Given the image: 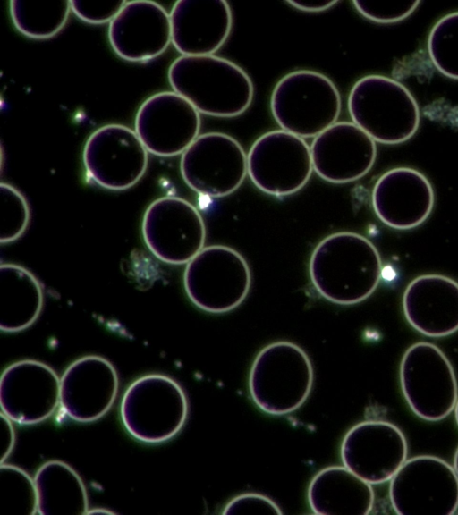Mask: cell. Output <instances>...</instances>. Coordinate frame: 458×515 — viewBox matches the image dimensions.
<instances>
[{
  "mask_svg": "<svg viewBox=\"0 0 458 515\" xmlns=\"http://www.w3.org/2000/svg\"><path fill=\"white\" fill-rule=\"evenodd\" d=\"M309 272L314 288L324 299L352 305L375 291L381 279L382 261L369 239L352 232H338L315 247Z\"/></svg>",
  "mask_w": 458,
  "mask_h": 515,
  "instance_id": "1",
  "label": "cell"
},
{
  "mask_svg": "<svg viewBox=\"0 0 458 515\" xmlns=\"http://www.w3.org/2000/svg\"><path fill=\"white\" fill-rule=\"evenodd\" d=\"M168 80L174 92L211 116H238L253 99L249 75L234 63L213 55L176 58L168 69Z\"/></svg>",
  "mask_w": 458,
  "mask_h": 515,
  "instance_id": "2",
  "label": "cell"
},
{
  "mask_svg": "<svg viewBox=\"0 0 458 515\" xmlns=\"http://www.w3.org/2000/svg\"><path fill=\"white\" fill-rule=\"evenodd\" d=\"M313 379V367L306 352L295 343L280 341L258 353L248 384L250 397L261 410L283 416L305 402Z\"/></svg>",
  "mask_w": 458,
  "mask_h": 515,
  "instance_id": "3",
  "label": "cell"
},
{
  "mask_svg": "<svg viewBox=\"0 0 458 515\" xmlns=\"http://www.w3.org/2000/svg\"><path fill=\"white\" fill-rule=\"evenodd\" d=\"M348 110L353 123L375 141L398 144L418 130V104L400 82L381 75H368L352 88Z\"/></svg>",
  "mask_w": 458,
  "mask_h": 515,
  "instance_id": "4",
  "label": "cell"
},
{
  "mask_svg": "<svg viewBox=\"0 0 458 515\" xmlns=\"http://www.w3.org/2000/svg\"><path fill=\"white\" fill-rule=\"evenodd\" d=\"M188 399L172 377L149 374L134 380L125 390L120 405L123 426L135 439L159 443L173 438L184 426Z\"/></svg>",
  "mask_w": 458,
  "mask_h": 515,
  "instance_id": "5",
  "label": "cell"
},
{
  "mask_svg": "<svg viewBox=\"0 0 458 515\" xmlns=\"http://www.w3.org/2000/svg\"><path fill=\"white\" fill-rule=\"evenodd\" d=\"M270 108L284 131L302 139L311 138L336 122L341 97L333 81L324 74L298 70L276 83Z\"/></svg>",
  "mask_w": 458,
  "mask_h": 515,
  "instance_id": "6",
  "label": "cell"
},
{
  "mask_svg": "<svg viewBox=\"0 0 458 515\" xmlns=\"http://www.w3.org/2000/svg\"><path fill=\"white\" fill-rule=\"evenodd\" d=\"M251 274L245 258L225 245L203 248L185 267L183 285L199 308L215 314L237 308L247 297Z\"/></svg>",
  "mask_w": 458,
  "mask_h": 515,
  "instance_id": "7",
  "label": "cell"
},
{
  "mask_svg": "<svg viewBox=\"0 0 458 515\" xmlns=\"http://www.w3.org/2000/svg\"><path fill=\"white\" fill-rule=\"evenodd\" d=\"M400 384L412 412L431 422L445 418L458 400V384L453 366L435 344L419 342L404 352Z\"/></svg>",
  "mask_w": 458,
  "mask_h": 515,
  "instance_id": "8",
  "label": "cell"
},
{
  "mask_svg": "<svg viewBox=\"0 0 458 515\" xmlns=\"http://www.w3.org/2000/svg\"><path fill=\"white\" fill-rule=\"evenodd\" d=\"M389 498L399 515H452L458 509V476L438 457L416 456L390 479Z\"/></svg>",
  "mask_w": 458,
  "mask_h": 515,
  "instance_id": "9",
  "label": "cell"
},
{
  "mask_svg": "<svg viewBox=\"0 0 458 515\" xmlns=\"http://www.w3.org/2000/svg\"><path fill=\"white\" fill-rule=\"evenodd\" d=\"M248 174L261 191L284 197L302 189L313 171L306 141L284 130L261 135L247 156Z\"/></svg>",
  "mask_w": 458,
  "mask_h": 515,
  "instance_id": "10",
  "label": "cell"
},
{
  "mask_svg": "<svg viewBox=\"0 0 458 515\" xmlns=\"http://www.w3.org/2000/svg\"><path fill=\"white\" fill-rule=\"evenodd\" d=\"M181 174L195 192L222 198L234 192L248 173L247 156L241 144L222 132L198 136L182 153Z\"/></svg>",
  "mask_w": 458,
  "mask_h": 515,
  "instance_id": "11",
  "label": "cell"
},
{
  "mask_svg": "<svg viewBox=\"0 0 458 515\" xmlns=\"http://www.w3.org/2000/svg\"><path fill=\"white\" fill-rule=\"evenodd\" d=\"M142 236L149 251L170 265H183L203 248L206 226L198 209L179 197H162L146 209Z\"/></svg>",
  "mask_w": 458,
  "mask_h": 515,
  "instance_id": "12",
  "label": "cell"
},
{
  "mask_svg": "<svg viewBox=\"0 0 458 515\" xmlns=\"http://www.w3.org/2000/svg\"><path fill=\"white\" fill-rule=\"evenodd\" d=\"M83 164L88 176L111 190L135 185L148 166V150L135 131L116 123L93 131L83 148Z\"/></svg>",
  "mask_w": 458,
  "mask_h": 515,
  "instance_id": "13",
  "label": "cell"
},
{
  "mask_svg": "<svg viewBox=\"0 0 458 515\" xmlns=\"http://www.w3.org/2000/svg\"><path fill=\"white\" fill-rule=\"evenodd\" d=\"M344 466L370 485L390 480L407 460V440L399 427L384 420L353 426L341 443Z\"/></svg>",
  "mask_w": 458,
  "mask_h": 515,
  "instance_id": "14",
  "label": "cell"
},
{
  "mask_svg": "<svg viewBox=\"0 0 458 515\" xmlns=\"http://www.w3.org/2000/svg\"><path fill=\"white\" fill-rule=\"evenodd\" d=\"M199 112L174 91L148 97L135 117V131L147 150L158 156L182 154L198 137Z\"/></svg>",
  "mask_w": 458,
  "mask_h": 515,
  "instance_id": "15",
  "label": "cell"
},
{
  "mask_svg": "<svg viewBox=\"0 0 458 515\" xmlns=\"http://www.w3.org/2000/svg\"><path fill=\"white\" fill-rule=\"evenodd\" d=\"M0 404L2 412L14 423H40L51 417L60 404V379L43 362H14L2 373Z\"/></svg>",
  "mask_w": 458,
  "mask_h": 515,
  "instance_id": "16",
  "label": "cell"
},
{
  "mask_svg": "<svg viewBox=\"0 0 458 515\" xmlns=\"http://www.w3.org/2000/svg\"><path fill=\"white\" fill-rule=\"evenodd\" d=\"M313 170L323 180L348 183L366 175L377 156L375 140L355 123L337 122L315 137Z\"/></svg>",
  "mask_w": 458,
  "mask_h": 515,
  "instance_id": "17",
  "label": "cell"
},
{
  "mask_svg": "<svg viewBox=\"0 0 458 515\" xmlns=\"http://www.w3.org/2000/svg\"><path fill=\"white\" fill-rule=\"evenodd\" d=\"M118 385L117 372L110 361L97 355L80 358L60 378L61 408L72 420H98L114 404Z\"/></svg>",
  "mask_w": 458,
  "mask_h": 515,
  "instance_id": "18",
  "label": "cell"
},
{
  "mask_svg": "<svg viewBox=\"0 0 458 515\" xmlns=\"http://www.w3.org/2000/svg\"><path fill=\"white\" fill-rule=\"evenodd\" d=\"M108 39L114 51L124 60L153 59L172 41L170 14L154 1L126 2L109 22Z\"/></svg>",
  "mask_w": 458,
  "mask_h": 515,
  "instance_id": "19",
  "label": "cell"
},
{
  "mask_svg": "<svg viewBox=\"0 0 458 515\" xmlns=\"http://www.w3.org/2000/svg\"><path fill=\"white\" fill-rule=\"evenodd\" d=\"M371 200L374 212L383 224L396 230H409L429 216L435 195L431 183L421 173L397 167L377 179Z\"/></svg>",
  "mask_w": 458,
  "mask_h": 515,
  "instance_id": "20",
  "label": "cell"
},
{
  "mask_svg": "<svg viewBox=\"0 0 458 515\" xmlns=\"http://www.w3.org/2000/svg\"><path fill=\"white\" fill-rule=\"evenodd\" d=\"M172 42L182 55H208L232 30L230 5L224 0H179L170 13Z\"/></svg>",
  "mask_w": 458,
  "mask_h": 515,
  "instance_id": "21",
  "label": "cell"
},
{
  "mask_svg": "<svg viewBox=\"0 0 458 515\" xmlns=\"http://www.w3.org/2000/svg\"><path fill=\"white\" fill-rule=\"evenodd\" d=\"M408 323L428 337H445L458 331V283L443 274L414 278L403 295Z\"/></svg>",
  "mask_w": 458,
  "mask_h": 515,
  "instance_id": "22",
  "label": "cell"
},
{
  "mask_svg": "<svg viewBox=\"0 0 458 515\" xmlns=\"http://www.w3.org/2000/svg\"><path fill=\"white\" fill-rule=\"evenodd\" d=\"M374 500L371 485L344 466L319 470L308 488V502L315 514L367 515Z\"/></svg>",
  "mask_w": 458,
  "mask_h": 515,
  "instance_id": "23",
  "label": "cell"
},
{
  "mask_svg": "<svg viewBox=\"0 0 458 515\" xmlns=\"http://www.w3.org/2000/svg\"><path fill=\"white\" fill-rule=\"evenodd\" d=\"M43 289L28 269L16 264L0 266V328L16 333L30 326L43 306Z\"/></svg>",
  "mask_w": 458,
  "mask_h": 515,
  "instance_id": "24",
  "label": "cell"
},
{
  "mask_svg": "<svg viewBox=\"0 0 458 515\" xmlns=\"http://www.w3.org/2000/svg\"><path fill=\"white\" fill-rule=\"evenodd\" d=\"M38 513L40 515H81L88 513L85 485L67 463L49 460L34 477Z\"/></svg>",
  "mask_w": 458,
  "mask_h": 515,
  "instance_id": "25",
  "label": "cell"
},
{
  "mask_svg": "<svg viewBox=\"0 0 458 515\" xmlns=\"http://www.w3.org/2000/svg\"><path fill=\"white\" fill-rule=\"evenodd\" d=\"M9 8L15 28L23 35L37 39L57 34L72 10L68 0H12Z\"/></svg>",
  "mask_w": 458,
  "mask_h": 515,
  "instance_id": "26",
  "label": "cell"
},
{
  "mask_svg": "<svg viewBox=\"0 0 458 515\" xmlns=\"http://www.w3.org/2000/svg\"><path fill=\"white\" fill-rule=\"evenodd\" d=\"M0 513L4 515H33L38 513L37 490L34 479L21 468L1 463Z\"/></svg>",
  "mask_w": 458,
  "mask_h": 515,
  "instance_id": "27",
  "label": "cell"
},
{
  "mask_svg": "<svg viewBox=\"0 0 458 515\" xmlns=\"http://www.w3.org/2000/svg\"><path fill=\"white\" fill-rule=\"evenodd\" d=\"M428 50L441 73L458 80V12L444 16L433 26Z\"/></svg>",
  "mask_w": 458,
  "mask_h": 515,
  "instance_id": "28",
  "label": "cell"
},
{
  "mask_svg": "<svg viewBox=\"0 0 458 515\" xmlns=\"http://www.w3.org/2000/svg\"><path fill=\"white\" fill-rule=\"evenodd\" d=\"M30 218L24 196L8 183L0 184V241H16L26 231Z\"/></svg>",
  "mask_w": 458,
  "mask_h": 515,
  "instance_id": "29",
  "label": "cell"
},
{
  "mask_svg": "<svg viewBox=\"0 0 458 515\" xmlns=\"http://www.w3.org/2000/svg\"><path fill=\"white\" fill-rule=\"evenodd\" d=\"M356 10L367 19L380 22H396L405 19L417 8L419 0H354Z\"/></svg>",
  "mask_w": 458,
  "mask_h": 515,
  "instance_id": "30",
  "label": "cell"
},
{
  "mask_svg": "<svg viewBox=\"0 0 458 515\" xmlns=\"http://www.w3.org/2000/svg\"><path fill=\"white\" fill-rule=\"evenodd\" d=\"M71 9L81 20L92 24L111 21L121 11L123 0H72Z\"/></svg>",
  "mask_w": 458,
  "mask_h": 515,
  "instance_id": "31",
  "label": "cell"
},
{
  "mask_svg": "<svg viewBox=\"0 0 458 515\" xmlns=\"http://www.w3.org/2000/svg\"><path fill=\"white\" fill-rule=\"evenodd\" d=\"M282 514L279 506L269 497L247 493L232 499L224 508L223 514Z\"/></svg>",
  "mask_w": 458,
  "mask_h": 515,
  "instance_id": "32",
  "label": "cell"
},
{
  "mask_svg": "<svg viewBox=\"0 0 458 515\" xmlns=\"http://www.w3.org/2000/svg\"><path fill=\"white\" fill-rule=\"evenodd\" d=\"M13 421L7 418L3 412L1 413L0 422V441H1V457L0 461H4L10 455L14 444V429Z\"/></svg>",
  "mask_w": 458,
  "mask_h": 515,
  "instance_id": "33",
  "label": "cell"
},
{
  "mask_svg": "<svg viewBox=\"0 0 458 515\" xmlns=\"http://www.w3.org/2000/svg\"><path fill=\"white\" fill-rule=\"evenodd\" d=\"M287 3L294 8L304 12H322L333 7L335 0H289Z\"/></svg>",
  "mask_w": 458,
  "mask_h": 515,
  "instance_id": "34",
  "label": "cell"
},
{
  "mask_svg": "<svg viewBox=\"0 0 458 515\" xmlns=\"http://www.w3.org/2000/svg\"><path fill=\"white\" fill-rule=\"evenodd\" d=\"M454 469L458 476V447L455 451L454 457Z\"/></svg>",
  "mask_w": 458,
  "mask_h": 515,
  "instance_id": "35",
  "label": "cell"
},
{
  "mask_svg": "<svg viewBox=\"0 0 458 515\" xmlns=\"http://www.w3.org/2000/svg\"><path fill=\"white\" fill-rule=\"evenodd\" d=\"M454 410L455 420H456V423H457V426H458V400H457V402H456V404H455V407H454Z\"/></svg>",
  "mask_w": 458,
  "mask_h": 515,
  "instance_id": "36",
  "label": "cell"
}]
</instances>
